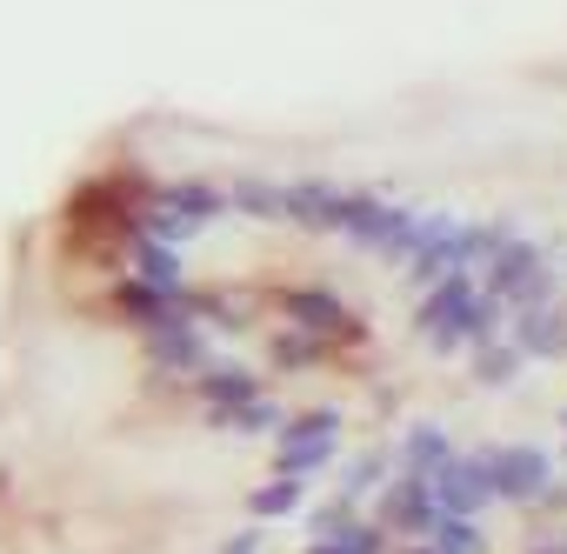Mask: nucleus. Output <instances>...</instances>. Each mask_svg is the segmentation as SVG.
Here are the masks:
<instances>
[{
	"label": "nucleus",
	"mask_w": 567,
	"mask_h": 554,
	"mask_svg": "<svg viewBox=\"0 0 567 554\" xmlns=\"http://www.w3.org/2000/svg\"><path fill=\"white\" fill-rule=\"evenodd\" d=\"M227 207H240L247 220H280V187H274V181H254V174H240V181L227 187Z\"/></svg>",
	"instance_id": "nucleus-19"
},
{
	"label": "nucleus",
	"mask_w": 567,
	"mask_h": 554,
	"mask_svg": "<svg viewBox=\"0 0 567 554\" xmlns=\"http://www.w3.org/2000/svg\"><path fill=\"white\" fill-rule=\"evenodd\" d=\"M207 421L227 428V434H274L280 428V408L254 394V401H234V408H207Z\"/></svg>",
	"instance_id": "nucleus-17"
},
{
	"label": "nucleus",
	"mask_w": 567,
	"mask_h": 554,
	"mask_svg": "<svg viewBox=\"0 0 567 554\" xmlns=\"http://www.w3.org/2000/svg\"><path fill=\"white\" fill-rule=\"evenodd\" d=\"M334 428H341V414L334 408H321V414H301V421H280V474H315V468H328L334 461Z\"/></svg>",
	"instance_id": "nucleus-2"
},
{
	"label": "nucleus",
	"mask_w": 567,
	"mask_h": 554,
	"mask_svg": "<svg viewBox=\"0 0 567 554\" xmlns=\"http://www.w3.org/2000/svg\"><path fill=\"white\" fill-rule=\"evenodd\" d=\"M560 547H567V541H560Z\"/></svg>",
	"instance_id": "nucleus-33"
},
{
	"label": "nucleus",
	"mask_w": 567,
	"mask_h": 554,
	"mask_svg": "<svg viewBox=\"0 0 567 554\" xmlns=\"http://www.w3.org/2000/svg\"><path fill=\"white\" fill-rule=\"evenodd\" d=\"M514 375H520V348L514 341H481L474 348V381L481 388H507Z\"/></svg>",
	"instance_id": "nucleus-20"
},
{
	"label": "nucleus",
	"mask_w": 567,
	"mask_h": 554,
	"mask_svg": "<svg viewBox=\"0 0 567 554\" xmlns=\"http://www.w3.org/2000/svg\"><path fill=\"white\" fill-rule=\"evenodd\" d=\"M147 361H154V368H167V375H194V368L207 361L194 315H181V321H167V328H147Z\"/></svg>",
	"instance_id": "nucleus-11"
},
{
	"label": "nucleus",
	"mask_w": 567,
	"mask_h": 554,
	"mask_svg": "<svg viewBox=\"0 0 567 554\" xmlns=\"http://www.w3.org/2000/svg\"><path fill=\"white\" fill-rule=\"evenodd\" d=\"M454 240H461V220H454V214H427V227H421V240H414V254H408V281H414V288L454 274Z\"/></svg>",
	"instance_id": "nucleus-7"
},
{
	"label": "nucleus",
	"mask_w": 567,
	"mask_h": 554,
	"mask_svg": "<svg viewBox=\"0 0 567 554\" xmlns=\"http://www.w3.org/2000/svg\"><path fill=\"white\" fill-rule=\"evenodd\" d=\"M247 507H254V521H280V514H295V507H301V474H280V481L254 488V494H247Z\"/></svg>",
	"instance_id": "nucleus-21"
},
{
	"label": "nucleus",
	"mask_w": 567,
	"mask_h": 554,
	"mask_svg": "<svg viewBox=\"0 0 567 554\" xmlns=\"http://www.w3.org/2000/svg\"><path fill=\"white\" fill-rule=\"evenodd\" d=\"M514 348L520 361H560L567 355V315L547 301V308H520L514 315Z\"/></svg>",
	"instance_id": "nucleus-10"
},
{
	"label": "nucleus",
	"mask_w": 567,
	"mask_h": 554,
	"mask_svg": "<svg viewBox=\"0 0 567 554\" xmlns=\"http://www.w3.org/2000/svg\"><path fill=\"white\" fill-rule=\"evenodd\" d=\"M560 434H567V408H560Z\"/></svg>",
	"instance_id": "nucleus-31"
},
{
	"label": "nucleus",
	"mask_w": 567,
	"mask_h": 554,
	"mask_svg": "<svg viewBox=\"0 0 567 554\" xmlns=\"http://www.w3.org/2000/svg\"><path fill=\"white\" fill-rule=\"evenodd\" d=\"M308 527H315V541H321V534H341V527H348V494H341L334 507H315V514H308Z\"/></svg>",
	"instance_id": "nucleus-28"
},
{
	"label": "nucleus",
	"mask_w": 567,
	"mask_h": 554,
	"mask_svg": "<svg viewBox=\"0 0 567 554\" xmlns=\"http://www.w3.org/2000/svg\"><path fill=\"white\" fill-rule=\"evenodd\" d=\"M427 534H434V554H487V541H481L474 514H441Z\"/></svg>",
	"instance_id": "nucleus-22"
},
{
	"label": "nucleus",
	"mask_w": 567,
	"mask_h": 554,
	"mask_svg": "<svg viewBox=\"0 0 567 554\" xmlns=\"http://www.w3.org/2000/svg\"><path fill=\"white\" fill-rule=\"evenodd\" d=\"M487 474H494V494L501 501H540L547 481H554V468H547L540 448H494L487 454Z\"/></svg>",
	"instance_id": "nucleus-5"
},
{
	"label": "nucleus",
	"mask_w": 567,
	"mask_h": 554,
	"mask_svg": "<svg viewBox=\"0 0 567 554\" xmlns=\"http://www.w3.org/2000/svg\"><path fill=\"white\" fill-rule=\"evenodd\" d=\"M394 461H401V474H434V468L447 461V434H441L434 421H421V428H408V434H401Z\"/></svg>",
	"instance_id": "nucleus-16"
},
{
	"label": "nucleus",
	"mask_w": 567,
	"mask_h": 554,
	"mask_svg": "<svg viewBox=\"0 0 567 554\" xmlns=\"http://www.w3.org/2000/svg\"><path fill=\"white\" fill-rule=\"evenodd\" d=\"M134 281H147V288H167V295H181V254H174L167 240L141 234V240H134Z\"/></svg>",
	"instance_id": "nucleus-15"
},
{
	"label": "nucleus",
	"mask_w": 567,
	"mask_h": 554,
	"mask_svg": "<svg viewBox=\"0 0 567 554\" xmlns=\"http://www.w3.org/2000/svg\"><path fill=\"white\" fill-rule=\"evenodd\" d=\"M134 227H141V234H154V240H167V247H181V240H194L207 220H200V214H187L167 187H154V194L134 207Z\"/></svg>",
	"instance_id": "nucleus-12"
},
{
	"label": "nucleus",
	"mask_w": 567,
	"mask_h": 554,
	"mask_svg": "<svg viewBox=\"0 0 567 554\" xmlns=\"http://www.w3.org/2000/svg\"><path fill=\"white\" fill-rule=\"evenodd\" d=\"M408 554H434V547H408Z\"/></svg>",
	"instance_id": "nucleus-32"
},
{
	"label": "nucleus",
	"mask_w": 567,
	"mask_h": 554,
	"mask_svg": "<svg viewBox=\"0 0 567 554\" xmlns=\"http://www.w3.org/2000/svg\"><path fill=\"white\" fill-rule=\"evenodd\" d=\"M280 315L295 328H308V335H321V341H361L368 335L328 288H280Z\"/></svg>",
	"instance_id": "nucleus-3"
},
{
	"label": "nucleus",
	"mask_w": 567,
	"mask_h": 554,
	"mask_svg": "<svg viewBox=\"0 0 567 554\" xmlns=\"http://www.w3.org/2000/svg\"><path fill=\"white\" fill-rule=\"evenodd\" d=\"M315 355H321V335H308V328L274 335V361H280V368H301V361H315Z\"/></svg>",
	"instance_id": "nucleus-27"
},
{
	"label": "nucleus",
	"mask_w": 567,
	"mask_h": 554,
	"mask_svg": "<svg viewBox=\"0 0 567 554\" xmlns=\"http://www.w3.org/2000/svg\"><path fill=\"white\" fill-rule=\"evenodd\" d=\"M534 260H540V254H534V247H527V240H520V234H507V240H501V247H494V260H487V267H481V274H487V295H507V288H514V281H520V274H527V267H534Z\"/></svg>",
	"instance_id": "nucleus-18"
},
{
	"label": "nucleus",
	"mask_w": 567,
	"mask_h": 554,
	"mask_svg": "<svg viewBox=\"0 0 567 554\" xmlns=\"http://www.w3.org/2000/svg\"><path fill=\"white\" fill-rule=\"evenodd\" d=\"M441 514H481L494 501V474H487V454H447L434 474H427Z\"/></svg>",
	"instance_id": "nucleus-1"
},
{
	"label": "nucleus",
	"mask_w": 567,
	"mask_h": 554,
	"mask_svg": "<svg viewBox=\"0 0 567 554\" xmlns=\"http://www.w3.org/2000/svg\"><path fill=\"white\" fill-rule=\"evenodd\" d=\"M381 541H388V527H341V534H321V541H308V554H381Z\"/></svg>",
	"instance_id": "nucleus-23"
},
{
	"label": "nucleus",
	"mask_w": 567,
	"mask_h": 554,
	"mask_svg": "<svg viewBox=\"0 0 567 554\" xmlns=\"http://www.w3.org/2000/svg\"><path fill=\"white\" fill-rule=\"evenodd\" d=\"M194 388H200V401H207V408H234V401H254V394H260V375L200 361V368H194Z\"/></svg>",
	"instance_id": "nucleus-14"
},
{
	"label": "nucleus",
	"mask_w": 567,
	"mask_h": 554,
	"mask_svg": "<svg viewBox=\"0 0 567 554\" xmlns=\"http://www.w3.org/2000/svg\"><path fill=\"white\" fill-rule=\"evenodd\" d=\"M167 194H174L187 214H200V220H220V214H227V194H220L214 181H174Z\"/></svg>",
	"instance_id": "nucleus-24"
},
{
	"label": "nucleus",
	"mask_w": 567,
	"mask_h": 554,
	"mask_svg": "<svg viewBox=\"0 0 567 554\" xmlns=\"http://www.w3.org/2000/svg\"><path fill=\"white\" fill-rule=\"evenodd\" d=\"M341 207H348V187H334V181H295V187H280V220L315 227V234H334Z\"/></svg>",
	"instance_id": "nucleus-6"
},
{
	"label": "nucleus",
	"mask_w": 567,
	"mask_h": 554,
	"mask_svg": "<svg viewBox=\"0 0 567 554\" xmlns=\"http://www.w3.org/2000/svg\"><path fill=\"white\" fill-rule=\"evenodd\" d=\"M501 301H514V308H547V301H554V267H547V260H534L520 281L501 295Z\"/></svg>",
	"instance_id": "nucleus-25"
},
{
	"label": "nucleus",
	"mask_w": 567,
	"mask_h": 554,
	"mask_svg": "<svg viewBox=\"0 0 567 554\" xmlns=\"http://www.w3.org/2000/svg\"><path fill=\"white\" fill-rule=\"evenodd\" d=\"M481 341H501V295H474V301L434 335V355H461V348H481Z\"/></svg>",
	"instance_id": "nucleus-9"
},
{
	"label": "nucleus",
	"mask_w": 567,
	"mask_h": 554,
	"mask_svg": "<svg viewBox=\"0 0 567 554\" xmlns=\"http://www.w3.org/2000/svg\"><path fill=\"white\" fill-rule=\"evenodd\" d=\"M388 481V454L374 448V454H361V461H348V474H341V494L348 501H361V494H374Z\"/></svg>",
	"instance_id": "nucleus-26"
},
{
	"label": "nucleus",
	"mask_w": 567,
	"mask_h": 554,
	"mask_svg": "<svg viewBox=\"0 0 567 554\" xmlns=\"http://www.w3.org/2000/svg\"><path fill=\"white\" fill-rule=\"evenodd\" d=\"M381 527H401L414 541H427V527L441 521V501L427 488V474H401V481H381Z\"/></svg>",
	"instance_id": "nucleus-4"
},
{
	"label": "nucleus",
	"mask_w": 567,
	"mask_h": 554,
	"mask_svg": "<svg viewBox=\"0 0 567 554\" xmlns=\"http://www.w3.org/2000/svg\"><path fill=\"white\" fill-rule=\"evenodd\" d=\"M427 288H434V295L414 308V328L441 335V328H447V321H454V315L474 301V274H461V267H454V274H441V281H427Z\"/></svg>",
	"instance_id": "nucleus-13"
},
{
	"label": "nucleus",
	"mask_w": 567,
	"mask_h": 554,
	"mask_svg": "<svg viewBox=\"0 0 567 554\" xmlns=\"http://www.w3.org/2000/svg\"><path fill=\"white\" fill-rule=\"evenodd\" d=\"M534 554H567V547H560V541H547V547H534Z\"/></svg>",
	"instance_id": "nucleus-30"
},
{
	"label": "nucleus",
	"mask_w": 567,
	"mask_h": 554,
	"mask_svg": "<svg viewBox=\"0 0 567 554\" xmlns=\"http://www.w3.org/2000/svg\"><path fill=\"white\" fill-rule=\"evenodd\" d=\"M220 554H260V534H254V527H247V534H227Z\"/></svg>",
	"instance_id": "nucleus-29"
},
{
	"label": "nucleus",
	"mask_w": 567,
	"mask_h": 554,
	"mask_svg": "<svg viewBox=\"0 0 567 554\" xmlns=\"http://www.w3.org/2000/svg\"><path fill=\"white\" fill-rule=\"evenodd\" d=\"M114 308H121L141 335H147V328H167V321H181V315H194L187 288L167 295V288H147V281H121V288H114Z\"/></svg>",
	"instance_id": "nucleus-8"
}]
</instances>
